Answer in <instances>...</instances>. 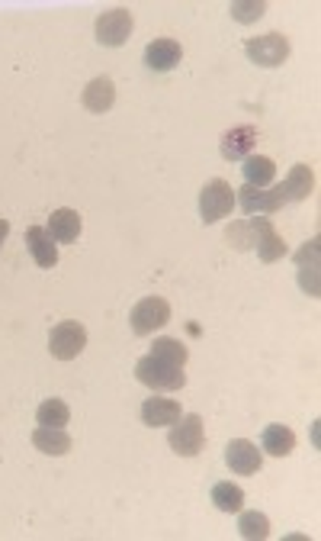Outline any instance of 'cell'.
Returning a JSON list of instances; mask_svg holds the SVG:
<instances>
[{
	"label": "cell",
	"mask_w": 321,
	"mask_h": 541,
	"mask_svg": "<svg viewBox=\"0 0 321 541\" xmlns=\"http://www.w3.org/2000/svg\"><path fill=\"white\" fill-rule=\"evenodd\" d=\"M135 380L145 384L148 390H154V393H170V390H180V387L187 384V374H183V368H177V364H168L154 355H145V358H139V364H135Z\"/></svg>",
	"instance_id": "cell-1"
},
{
	"label": "cell",
	"mask_w": 321,
	"mask_h": 541,
	"mask_svg": "<svg viewBox=\"0 0 321 541\" xmlns=\"http://www.w3.org/2000/svg\"><path fill=\"white\" fill-rule=\"evenodd\" d=\"M289 52V39L283 33H267V36H254L245 43V55L251 64H260V68H279V64H287Z\"/></svg>",
	"instance_id": "cell-2"
},
{
	"label": "cell",
	"mask_w": 321,
	"mask_h": 541,
	"mask_svg": "<svg viewBox=\"0 0 321 541\" xmlns=\"http://www.w3.org/2000/svg\"><path fill=\"white\" fill-rule=\"evenodd\" d=\"M168 445L174 448V455H180V457H196L199 451L206 448V426H203V419H199L196 413L180 416V419H177L174 426H170Z\"/></svg>",
	"instance_id": "cell-3"
},
{
	"label": "cell",
	"mask_w": 321,
	"mask_h": 541,
	"mask_svg": "<svg viewBox=\"0 0 321 541\" xmlns=\"http://www.w3.org/2000/svg\"><path fill=\"white\" fill-rule=\"evenodd\" d=\"M135 20L126 7H112L106 14L97 16L93 23V33H97V43L106 45V49H119V45H126L129 36H132Z\"/></svg>",
	"instance_id": "cell-4"
},
{
	"label": "cell",
	"mask_w": 321,
	"mask_h": 541,
	"mask_svg": "<svg viewBox=\"0 0 321 541\" xmlns=\"http://www.w3.org/2000/svg\"><path fill=\"white\" fill-rule=\"evenodd\" d=\"M231 207H235V191H231L229 181L212 178L209 184L199 191V220H203L206 226L225 220V216L231 213Z\"/></svg>",
	"instance_id": "cell-5"
},
{
	"label": "cell",
	"mask_w": 321,
	"mask_h": 541,
	"mask_svg": "<svg viewBox=\"0 0 321 541\" xmlns=\"http://www.w3.org/2000/svg\"><path fill=\"white\" fill-rule=\"evenodd\" d=\"M84 349H87V329L77 320H64L52 329V335H49L52 358H58V361H74Z\"/></svg>",
	"instance_id": "cell-6"
},
{
	"label": "cell",
	"mask_w": 321,
	"mask_h": 541,
	"mask_svg": "<svg viewBox=\"0 0 321 541\" xmlns=\"http://www.w3.org/2000/svg\"><path fill=\"white\" fill-rule=\"evenodd\" d=\"M135 335H154L158 329H164L170 322V303L164 297H145L139 300L129 313Z\"/></svg>",
	"instance_id": "cell-7"
},
{
	"label": "cell",
	"mask_w": 321,
	"mask_h": 541,
	"mask_svg": "<svg viewBox=\"0 0 321 541\" xmlns=\"http://www.w3.org/2000/svg\"><path fill=\"white\" fill-rule=\"evenodd\" d=\"M235 203L245 213H260V216H273L277 210L287 207V197H283V184L277 187H241L235 191Z\"/></svg>",
	"instance_id": "cell-8"
},
{
	"label": "cell",
	"mask_w": 321,
	"mask_h": 541,
	"mask_svg": "<svg viewBox=\"0 0 321 541\" xmlns=\"http://www.w3.org/2000/svg\"><path fill=\"white\" fill-rule=\"evenodd\" d=\"M225 464H229L231 474H238V477H254L264 467V451H258V445L248 442V438H235L225 448Z\"/></svg>",
	"instance_id": "cell-9"
},
{
	"label": "cell",
	"mask_w": 321,
	"mask_h": 541,
	"mask_svg": "<svg viewBox=\"0 0 321 541\" xmlns=\"http://www.w3.org/2000/svg\"><path fill=\"white\" fill-rule=\"evenodd\" d=\"M254 145H258V126H231L219 149L225 162H245L248 155H254Z\"/></svg>",
	"instance_id": "cell-10"
},
{
	"label": "cell",
	"mask_w": 321,
	"mask_h": 541,
	"mask_svg": "<svg viewBox=\"0 0 321 541\" xmlns=\"http://www.w3.org/2000/svg\"><path fill=\"white\" fill-rule=\"evenodd\" d=\"M183 58V49L177 39H154L145 45V64L151 72H174Z\"/></svg>",
	"instance_id": "cell-11"
},
{
	"label": "cell",
	"mask_w": 321,
	"mask_h": 541,
	"mask_svg": "<svg viewBox=\"0 0 321 541\" xmlns=\"http://www.w3.org/2000/svg\"><path fill=\"white\" fill-rule=\"evenodd\" d=\"M183 416L180 403L168 397H151L141 403V422L151 428H164V426H174L177 419Z\"/></svg>",
	"instance_id": "cell-12"
},
{
	"label": "cell",
	"mask_w": 321,
	"mask_h": 541,
	"mask_svg": "<svg viewBox=\"0 0 321 541\" xmlns=\"http://www.w3.org/2000/svg\"><path fill=\"white\" fill-rule=\"evenodd\" d=\"M26 245H29V255H33V261L39 264V268H55L58 264V245L45 226H29Z\"/></svg>",
	"instance_id": "cell-13"
},
{
	"label": "cell",
	"mask_w": 321,
	"mask_h": 541,
	"mask_svg": "<svg viewBox=\"0 0 321 541\" xmlns=\"http://www.w3.org/2000/svg\"><path fill=\"white\" fill-rule=\"evenodd\" d=\"M296 268H299V284L308 297H318L321 287H318V239L306 242L296 255Z\"/></svg>",
	"instance_id": "cell-14"
},
{
	"label": "cell",
	"mask_w": 321,
	"mask_h": 541,
	"mask_svg": "<svg viewBox=\"0 0 321 541\" xmlns=\"http://www.w3.org/2000/svg\"><path fill=\"white\" fill-rule=\"evenodd\" d=\"M81 103H84V110H91V113H106V110H112V103H116V84H112V78H106V74L93 78L91 84L84 87V93H81Z\"/></svg>",
	"instance_id": "cell-15"
},
{
	"label": "cell",
	"mask_w": 321,
	"mask_h": 541,
	"mask_svg": "<svg viewBox=\"0 0 321 541\" xmlns=\"http://www.w3.org/2000/svg\"><path fill=\"white\" fill-rule=\"evenodd\" d=\"M260 451H264V455H273V457L293 455L296 432L289 426H283V422H273V426H267L264 435H260Z\"/></svg>",
	"instance_id": "cell-16"
},
{
	"label": "cell",
	"mask_w": 321,
	"mask_h": 541,
	"mask_svg": "<svg viewBox=\"0 0 321 541\" xmlns=\"http://www.w3.org/2000/svg\"><path fill=\"white\" fill-rule=\"evenodd\" d=\"M315 191V172L312 164H293V172L287 174V181H283V197H287V203H302V200H308Z\"/></svg>",
	"instance_id": "cell-17"
},
{
	"label": "cell",
	"mask_w": 321,
	"mask_h": 541,
	"mask_svg": "<svg viewBox=\"0 0 321 541\" xmlns=\"http://www.w3.org/2000/svg\"><path fill=\"white\" fill-rule=\"evenodd\" d=\"M254 249H258V258L264 264H273L287 255V242H283V235L277 232L273 220H258V245H254Z\"/></svg>",
	"instance_id": "cell-18"
},
{
	"label": "cell",
	"mask_w": 321,
	"mask_h": 541,
	"mask_svg": "<svg viewBox=\"0 0 321 541\" xmlns=\"http://www.w3.org/2000/svg\"><path fill=\"white\" fill-rule=\"evenodd\" d=\"M45 229H49V235L55 242L68 245V242H77V235L84 229V220H81L77 210H55V213L49 216V226Z\"/></svg>",
	"instance_id": "cell-19"
},
{
	"label": "cell",
	"mask_w": 321,
	"mask_h": 541,
	"mask_svg": "<svg viewBox=\"0 0 321 541\" xmlns=\"http://www.w3.org/2000/svg\"><path fill=\"white\" fill-rule=\"evenodd\" d=\"M33 445L43 455H52V457H62V455H68L71 451V435L64 432V428H49V426H39L33 432Z\"/></svg>",
	"instance_id": "cell-20"
},
{
	"label": "cell",
	"mask_w": 321,
	"mask_h": 541,
	"mask_svg": "<svg viewBox=\"0 0 321 541\" xmlns=\"http://www.w3.org/2000/svg\"><path fill=\"white\" fill-rule=\"evenodd\" d=\"M241 174L248 187H270V181L277 178V164L267 155H248L241 162Z\"/></svg>",
	"instance_id": "cell-21"
},
{
	"label": "cell",
	"mask_w": 321,
	"mask_h": 541,
	"mask_svg": "<svg viewBox=\"0 0 321 541\" xmlns=\"http://www.w3.org/2000/svg\"><path fill=\"white\" fill-rule=\"evenodd\" d=\"M212 506H216L219 513H241L245 509V490L238 484H231V480H222V484L212 487Z\"/></svg>",
	"instance_id": "cell-22"
},
{
	"label": "cell",
	"mask_w": 321,
	"mask_h": 541,
	"mask_svg": "<svg viewBox=\"0 0 321 541\" xmlns=\"http://www.w3.org/2000/svg\"><path fill=\"white\" fill-rule=\"evenodd\" d=\"M35 422L39 426H49V428H64L71 422V409H68V403L64 399H45L39 409H35Z\"/></svg>",
	"instance_id": "cell-23"
},
{
	"label": "cell",
	"mask_w": 321,
	"mask_h": 541,
	"mask_svg": "<svg viewBox=\"0 0 321 541\" xmlns=\"http://www.w3.org/2000/svg\"><path fill=\"white\" fill-rule=\"evenodd\" d=\"M229 245H235L238 251H251L258 245V220H238L225 229Z\"/></svg>",
	"instance_id": "cell-24"
},
{
	"label": "cell",
	"mask_w": 321,
	"mask_h": 541,
	"mask_svg": "<svg viewBox=\"0 0 321 541\" xmlns=\"http://www.w3.org/2000/svg\"><path fill=\"white\" fill-rule=\"evenodd\" d=\"M238 532H241V538H248V541H267L273 528H270V519L254 509V513L238 516Z\"/></svg>",
	"instance_id": "cell-25"
},
{
	"label": "cell",
	"mask_w": 321,
	"mask_h": 541,
	"mask_svg": "<svg viewBox=\"0 0 321 541\" xmlns=\"http://www.w3.org/2000/svg\"><path fill=\"white\" fill-rule=\"evenodd\" d=\"M151 355L160 358V361H168V364H177V368H187V361H190V349L180 342V339H154Z\"/></svg>",
	"instance_id": "cell-26"
},
{
	"label": "cell",
	"mask_w": 321,
	"mask_h": 541,
	"mask_svg": "<svg viewBox=\"0 0 321 541\" xmlns=\"http://www.w3.org/2000/svg\"><path fill=\"white\" fill-rule=\"evenodd\" d=\"M229 14H231V20H238V23H258L260 16L267 14V4L264 0H251V4L235 0V4L229 7Z\"/></svg>",
	"instance_id": "cell-27"
},
{
	"label": "cell",
	"mask_w": 321,
	"mask_h": 541,
	"mask_svg": "<svg viewBox=\"0 0 321 541\" xmlns=\"http://www.w3.org/2000/svg\"><path fill=\"white\" fill-rule=\"evenodd\" d=\"M7 232H10V222H7V220H0V245H4V239H7Z\"/></svg>",
	"instance_id": "cell-28"
}]
</instances>
